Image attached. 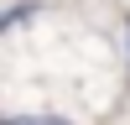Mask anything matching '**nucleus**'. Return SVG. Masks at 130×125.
Listing matches in <instances>:
<instances>
[{
	"mask_svg": "<svg viewBox=\"0 0 130 125\" xmlns=\"http://www.w3.org/2000/svg\"><path fill=\"white\" fill-rule=\"evenodd\" d=\"M5 125H62V120H21V115H10Z\"/></svg>",
	"mask_w": 130,
	"mask_h": 125,
	"instance_id": "f257e3e1",
	"label": "nucleus"
}]
</instances>
